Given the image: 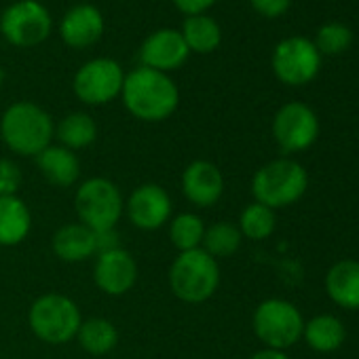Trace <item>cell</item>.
Instances as JSON below:
<instances>
[{"instance_id": "cell-10", "label": "cell", "mask_w": 359, "mask_h": 359, "mask_svg": "<svg viewBox=\"0 0 359 359\" xmlns=\"http://www.w3.org/2000/svg\"><path fill=\"white\" fill-rule=\"evenodd\" d=\"M319 51L315 43L302 36L285 39L273 53V70L285 85H304L319 72Z\"/></svg>"}, {"instance_id": "cell-14", "label": "cell", "mask_w": 359, "mask_h": 359, "mask_svg": "<svg viewBox=\"0 0 359 359\" xmlns=\"http://www.w3.org/2000/svg\"><path fill=\"white\" fill-rule=\"evenodd\" d=\"M189 47L177 30H156L152 32L140 49V62L144 68L156 70V72H169L177 70L189 60Z\"/></svg>"}, {"instance_id": "cell-4", "label": "cell", "mask_w": 359, "mask_h": 359, "mask_svg": "<svg viewBox=\"0 0 359 359\" xmlns=\"http://www.w3.org/2000/svg\"><path fill=\"white\" fill-rule=\"evenodd\" d=\"M309 187V175L304 167L292 158H277L260 167L252 180V193L256 203L271 210L287 208L296 203Z\"/></svg>"}, {"instance_id": "cell-26", "label": "cell", "mask_w": 359, "mask_h": 359, "mask_svg": "<svg viewBox=\"0 0 359 359\" xmlns=\"http://www.w3.org/2000/svg\"><path fill=\"white\" fill-rule=\"evenodd\" d=\"M241 241H243V235H241L239 226H235L231 222H216L205 229L201 250H205L216 260L229 258L241 248Z\"/></svg>"}, {"instance_id": "cell-6", "label": "cell", "mask_w": 359, "mask_h": 359, "mask_svg": "<svg viewBox=\"0 0 359 359\" xmlns=\"http://www.w3.org/2000/svg\"><path fill=\"white\" fill-rule=\"evenodd\" d=\"M74 208L79 222L91 231H112L116 229L125 201L121 189L108 177H89L79 187L74 197Z\"/></svg>"}, {"instance_id": "cell-32", "label": "cell", "mask_w": 359, "mask_h": 359, "mask_svg": "<svg viewBox=\"0 0 359 359\" xmlns=\"http://www.w3.org/2000/svg\"><path fill=\"white\" fill-rule=\"evenodd\" d=\"M250 359H290L283 351H275V348H262L258 353H254Z\"/></svg>"}, {"instance_id": "cell-23", "label": "cell", "mask_w": 359, "mask_h": 359, "mask_svg": "<svg viewBox=\"0 0 359 359\" xmlns=\"http://www.w3.org/2000/svg\"><path fill=\"white\" fill-rule=\"evenodd\" d=\"M76 340L87 353L106 355L118 344V330L110 319L91 317V319H83Z\"/></svg>"}, {"instance_id": "cell-1", "label": "cell", "mask_w": 359, "mask_h": 359, "mask_svg": "<svg viewBox=\"0 0 359 359\" xmlns=\"http://www.w3.org/2000/svg\"><path fill=\"white\" fill-rule=\"evenodd\" d=\"M121 97L125 108L135 118L146 123L169 118L180 104V91L175 83L165 72H156L144 66L125 74Z\"/></svg>"}, {"instance_id": "cell-21", "label": "cell", "mask_w": 359, "mask_h": 359, "mask_svg": "<svg viewBox=\"0 0 359 359\" xmlns=\"http://www.w3.org/2000/svg\"><path fill=\"white\" fill-rule=\"evenodd\" d=\"M302 336L306 340V344L319 353H330L336 351L344 338H346V330L342 325V321L334 315H317L309 321H304V330Z\"/></svg>"}, {"instance_id": "cell-20", "label": "cell", "mask_w": 359, "mask_h": 359, "mask_svg": "<svg viewBox=\"0 0 359 359\" xmlns=\"http://www.w3.org/2000/svg\"><path fill=\"white\" fill-rule=\"evenodd\" d=\"M32 229V214L24 199L0 197V245L13 248L20 245Z\"/></svg>"}, {"instance_id": "cell-18", "label": "cell", "mask_w": 359, "mask_h": 359, "mask_svg": "<svg viewBox=\"0 0 359 359\" xmlns=\"http://www.w3.org/2000/svg\"><path fill=\"white\" fill-rule=\"evenodd\" d=\"M53 252L64 262H83L91 256H97V241L95 231L87 229L81 222L64 224L53 235Z\"/></svg>"}, {"instance_id": "cell-16", "label": "cell", "mask_w": 359, "mask_h": 359, "mask_svg": "<svg viewBox=\"0 0 359 359\" xmlns=\"http://www.w3.org/2000/svg\"><path fill=\"white\" fill-rule=\"evenodd\" d=\"M60 34L68 47L87 49L102 39L104 18H102L100 9L93 5H76L64 15Z\"/></svg>"}, {"instance_id": "cell-5", "label": "cell", "mask_w": 359, "mask_h": 359, "mask_svg": "<svg viewBox=\"0 0 359 359\" xmlns=\"http://www.w3.org/2000/svg\"><path fill=\"white\" fill-rule=\"evenodd\" d=\"M30 330L47 344H66L76 338L83 323L79 304L64 294H45L36 298L28 313Z\"/></svg>"}, {"instance_id": "cell-2", "label": "cell", "mask_w": 359, "mask_h": 359, "mask_svg": "<svg viewBox=\"0 0 359 359\" xmlns=\"http://www.w3.org/2000/svg\"><path fill=\"white\" fill-rule=\"evenodd\" d=\"M55 127L51 116L32 102L11 104L0 118V135L7 148L20 156H36L51 146Z\"/></svg>"}, {"instance_id": "cell-27", "label": "cell", "mask_w": 359, "mask_h": 359, "mask_svg": "<svg viewBox=\"0 0 359 359\" xmlns=\"http://www.w3.org/2000/svg\"><path fill=\"white\" fill-rule=\"evenodd\" d=\"M277 218H275V210L262 205V203H252L241 212L239 218V231L243 237L252 239V241H262L269 239L275 231Z\"/></svg>"}, {"instance_id": "cell-34", "label": "cell", "mask_w": 359, "mask_h": 359, "mask_svg": "<svg viewBox=\"0 0 359 359\" xmlns=\"http://www.w3.org/2000/svg\"><path fill=\"white\" fill-rule=\"evenodd\" d=\"M0 18H3V15H0Z\"/></svg>"}, {"instance_id": "cell-30", "label": "cell", "mask_w": 359, "mask_h": 359, "mask_svg": "<svg viewBox=\"0 0 359 359\" xmlns=\"http://www.w3.org/2000/svg\"><path fill=\"white\" fill-rule=\"evenodd\" d=\"M252 7L264 18H279L290 9L292 0H250Z\"/></svg>"}, {"instance_id": "cell-15", "label": "cell", "mask_w": 359, "mask_h": 359, "mask_svg": "<svg viewBox=\"0 0 359 359\" xmlns=\"http://www.w3.org/2000/svg\"><path fill=\"white\" fill-rule=\"evenodd\" d=\"M182 193L197 208H212L224 193V177L212 161H193L182 171Z\"/></svg>"}, {"instance_id": "cell-13", "label": "cell", "mask_w": 359, "mask_h": 359, "mask_svg": "<svg viewBox=\"0 0 359 359\" xmlns=\"http://www.w3.org/2000/svg\"><path fill=\"white\" fill-rule=\"evenodd\" d=\"M93 279H95V285L104 294L123 296L129 290H133V285L137 281V262L123 248L102 252L95 256Z\"/></svg>"}, {"instance_id": "cell-25", "label": "cell", "mask_w": 359, "mask_h": 359, "mask_svg": "<svg viewBox=\"0 0 359 359\" xmlns=\"http://www.w3.org/2000/svg\"><path fill=\"white\" fill-rule=\"evenodd\" d=\"M203 235H205V222L201 220V216L191 212L177 214L169 224V239L177 252L199 250L203 243Z\"/></svg>"}, {"instance_id": "cell-7", "label": "cell", "mask_w": 359, "mask_h": 359, "mask_svg": "<svg viewBox=\"0 0 359 359\" xmlns=\"http://www.w3.org/2000/svg\"><path fill=\"white\" fill-rule=\"evenodd\" d=\"M304 319L300 311L281 298H269L254 311V332L266 348L285 351L302 338Z\"/></svg>"}, {"instance_id": "cell-9", "label": "cell", "mask_w": 359, "mask_h": 359, "mask_svg": "<svg viewBox=\"0 0 359 359\" xmlns=\"http://www.w3.org/2000/svg\"><path fill=\"white\" fill-rule=\"evenodd\" d=\"M0 30L15 47H36L51 34V15L36 0H20L0 18Z\"/></svg>"}, {"instance_id": "cell-33", "label": "cell", "mask_w": 359, "mask_h": 359, "mask_svg": "<svg viewBox=\"0 0 359 359\" xmlns=\"http://www.w3.org/2000/svg\"><path fill=\"white\" fill-rule=\"evenodd\" d=\"M5 76H7V74H5V68L0 66V87H3V83H5Z\"/></svg>"}, {"instance_id": "cell-22", "label": "cell", "mask_w": 359, "mask_h": 359, "mask_svg": "<svg viewBox=\"0 0 359 359\" xmlns=\"http://www.w3.org/2000/svg\"><path fill=\"white\" fill-rule=\"evenodd\" d=\"M182 39L189 47V51L195 53H212L218 49L222 41V30L216 20L210 15H189L182 24Z\"/></svg>"}, {"instance_id": "cell-11", "label": "cell", "mask_w": 359, "mask_h": 359, "mask_svg": "<svg viewBox=\"0 0 359 359\" xmlns=\"http://www.w3.org/2000/svg\"><path fill=\"white\" fill-rule=\"evenodd\" d=\"M273 135L285 152H300L317 140L319 121L306 104L290 102L275 114Z\"/></svg>"}, {"instance_id": "cell-8", "label": "cell", "mask_w": 359, "mask_h": 359, "mask_svg": "<svg viewBox=\"0 0 359 359\" xmlns=\"http://www.w3.org/2000/svg\"><path fill=\"white\" fill-rule=\"evenodd\" d=\"M125 72L118 62L110 57H97L87 62L74 74V93L89 106H102L116 100L123 91Z\"/></svg>"}, {"instance_id": "cell-29", "label": "cell", "mask_w": 359, "mask_h": 359, "mask_svg": "<svg viewBox=\"0 0 359 359\" xmlns=\"http://www.w3.org/2000/svg\"><path fill=\"white\" fill-rule=\"evenodd\" d=\"M22 169L11 158H0V197H15L22 187Z\"/></svg>"}, {"instance_id": "cell-17", "label": "cell", "mask_w": 359, "mask_h": 359, "mask_svg": "<svg viewBox=\"0 0 359 359\" xmlns=\"http://www.w3.org/2000/svg\"><path fill=\"white\" fill-rule=\"evenodd\" d=\"M36 165L49 184L57 189H70L81 177V161L79 156L64 146H47L41 154H36Z\"/></svg>"}, {"instance_id": "cell-28", "label": "cell", "mask_w": 359, "mask_h": 359, "mask_svg": "<svg viewBox=\"0 0 359 359\" xmlns=\"http://www.w3.org/2000/svg\"><path fill=\"white\" fill-rule=\"evenodd\" d=\"M353 41V34L351 30L344 26V24H338V22H332V24H325L319 32H317V51L319 53H327V55H336V53H342L344 49H348Z\"/></svg>"}, {"instance_id": "cell-12", "label": "cell", "mask_w": 359, "mask_h": 359, "mask_svg": "<svg viewBox=\"0 0 359 359\" xmlns=\"http://www.w3.org/2000/svg\"><path fill=\"white\" fill-rule=\"evenodd\" d=\"M125 212L133 226L142 231H156L169 222L173 203L163 187L142 184L129 195L125 203Z\"/></svg>"}, {"instance_id": "cell-24", "label": "cell", "mask_w": 359, "mask_h": 359, "mask_svg": "<svg viewBox=\"0 0 359 359\" xmlns=\"http://www.w3.org/2000/svg\"><path fill=\"white\" fill-rule=\"evenodd\" d=\"M55 135L60 140V146L74 152V150L87 148V146H91L95 142L97 125L89 114L72 112V114H68V116H64L60 121V125L55 127Z\"/></svg>"}, {"instance_id": "cell-3", "label": "cell", "mask_w": 359, "mask_h": 359, "mask_svg": "<svg viewBox=\"0 0 359 359\" xmlns=\"http://www.w3.org/2000/svg\"><path fill=\"white\" fill-rule=\"evenodd\" d=\"M220 285V266L205 250L180 252L169 269V287L175 298L189 304L210 300Z\"/></svg>"}, {"instance_id": "cell-31", "label": "cell", "mask_w": 359, "mask_h": 359, "mask_svg": "<svg viewBox=\"0 0 359 359\" xmlns=\"http://www.w3.org/2000/svg\"><path fill=\"white\" fill-rule=\"evenodd\" d=\"M214 3H216V0H173V5L180 11H182V13H187V18L189 15H201V13H205Z\"/></svg>"}, {"instance_id": "cell-19", "label": "cell", "mask_w": 359, "mask_h": 359, "mask_svg": "<svg viewBox=\"0 0 359 359\" xmlns=\"http://www.w3.org/2000/svg\"><path fill=\"white\" fill-rule=\"evenodd\" d=\"M327 296L342 309H359V262L340 260L325 275Z\"/></svg>"}]
</instances>
